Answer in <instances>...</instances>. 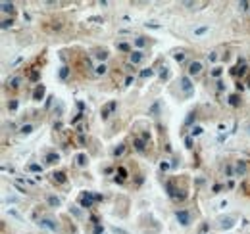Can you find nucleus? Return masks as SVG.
<instances>
[{
    "label": "nucleus",
    "mask_w": 250,
    "mask_h": 234,
    "mask_svg": "<svg viewBox=\"0 0 250 234\" xmlns=\"http://www.w3.org/2000/svg\"><path fill=\"white\" fill-rule=\"evenodd\" d=\"M206 31H208V27H200V29H196L194 33H196V35H202V33H206Z\"/></svg>",
    "instance_id": "46"
},
{
    "label": "nucleus",
    "mask_w": 250,
    "mask_h": 234,
    "mask_svg": "<svg viewBox=\"0 0 250 234\" xmlns=\"http://www.w3.org/2000/svg\"><path fill=\"white\" fill-rule=\"evenodd\" d=\"M156 111H158V104H154V106H152V110H150V113H156Z\"/></svg>",
    "instance_id": "51"
},
{
    "label": "nucleus",
    "mask_w": 250,
    "mask_h": 234,
    "mask_svg": "<svg viewBox=\"0 0 250 234\" xmlns=\"http://www.w3.org/2000/svg\"><path fill=\"white\" fill-rule=\"evenodd\" d=\"M154 75V71H152V69H142V71H140V77H142V79H146V77H152Z\"/></svg>",
    "instance_id": "27"
},
{
    "label": "nucleus",
    "mask_w": 250,
    "mask_h": 234,
    "mask_svg": "<svg viewBox=\"0 0 250 234\" xmlns=\"http://www.w3.org/2000/svg\"><path fill=\"white\" fill-rule=\"evenodd\" d=\"M77 142H79V146H85V136H79V138H77Z\"/></svg>",
    "instance_id": "50"
},
{
    "label": "nucleus",
    "mask_w": 250,
    "mask_h": 234,
    "mask_svg": "<svg viewBox=\"0 0 250 234\" xmlns=\"http://www.w3.org/2000/svg\"><path fill=\"white\" fill-rule=\"evenodd\" d=\"M42 96H44V87H42V84H39V87L35 88V92H33V100L40 102V100H42Z\"/></svg>",
    "instance_id": "10"
},
{
    "label": "nucleus",
    "mask_w": 250,
    "mask_h": 234,
    "mask_svg": "<svg viewBox=\"0 0 250 234\" xmlns=\"http://www.w3.org/2000/svg\"><path fill=\"white\" fill-rule=\"evenodd\" d=\"M235 173H237V175H244V173H246L244 161H237V165H235Z\"/></svg>",
    "instance_id": "15"
},
{
    "label": "nucleus",
    "mask_w": 250,
    "mask_h": 234,
    "mask_svg": "<svg viewBox=\"0 0 250 234\" xmlns=\"http://www.w3.org/2000/svg\"><path fill=\"white\" fill-rule=\"evenodd\" d=\"M142 60H144V54H142L140 50H133L129 54V63H133V65H137V63H140Z\"/></svg>",
    "instance_id": "6"
},
{
    "label": "nucleus",
    "mask_w": 250,
    "mask_h": 234,
    "mask_svg": "<svg viewBox=\"0 0 250 234\" xmlns=\"http://www.w3.org/2000/svg\"><path fill=\"white\" fill-rule=\"evenodd\" d=\"M185 144H187V148H192V138L187 136V138H185Z\"/></svg>",
    "instance_id": "43"
},
{
    "label": "nucleus",
    "mask_w": 250,
    "mask_h": 234,
    "mask_svg": "<svg viewBox=\"0 0 250 234\" xmlns=\"http://www.w3.org/2000/svg\"><path fill=\"white\" fill-rule=\"evenodd\" d=\"M221 73H223V69H221V67H213V69H212V77H213V79L221 77Z\"/></svg>",
    "instance_id": "28"
},
{
    "label": "nucleus",
    "mask_w": 250,
    "mask_h": 234,
    "mask_svg": "<svg viewBox=\"0 0 250 234\" xmlns=\"http://www.w3.org/2000/svg\"><path fill=\"white\" fill-rule=\"evenodd\" d=\"M94 73L96 75H106L108 73V65H106V63H98V65L94 67Z\"/></svg>",
    "instance_id": "14"
},
{
    "label": "nucleus",
    "mask_w": 250,
    "mask_h": 234,
    "mask_svg": "<svg viewBox=\"0 0 250 234\" xmlns=\"http://www.w3.org/2000/svg\"><path fill=\"white\" fill-rule=\"evenodd\" d=\"M216 84H217V90H219V92H221V90H225V84H223V81H217Z\"/></svg>",
    "instance_id": "42"
},
{
    "label": "nucleus",
    "mask_w": 250,
    "mask_h": 234,
    "mask_svg": "<svg viewBox=\"0 0 250 234\" xmlns=\"http://www.w3.org/2000/svg\"><path fill=\"white\" fill-rule=\"evenodd\" d=\"M16 108H17V102H16V100H12V102L8 104V110H12V111H13Z\"/></svg>",
    "instance_id": "39"
},
{
    "label": "nucleus",
    "mask_w": 250,
    "mask_h": 234,
    "mask_svg": "<svg viewBox=\"0 0 250 234\" xmlns=\"http://www.w3.org/2000/svg\"><path fill=\"white\" fill-rule=\"evenodd\" d=\"M117 175H119V176H116V180H117V182H123V180L127 179V171H125V167H117Z\"/></svg>",
    "instance_id": "17"
},
{
    "label": "nucleus",
    "mask_w": 250,
    "mask_h": 234,
    "mask_svg": "<svg viewBox=\"0 0 250 234\" xmlns=\"http://www.w3.org/2000/svg\"><path fill=\"white\" fill-rule=\"evenodd\" d=\"M135 46H137V48H144L146 46V39L144 37H137V39H135Z\"/></svg>",
    "instance_id": "21"
},
{
    "label": "nucleus",
    "mask_w": 250,
    "mask_h": 234,
    "mask_svg": "<svg viewBox=\"0 0 250 234\" xmlns=\"http://www.w3.org/2000/svg\"><path fill=\"white\" fill-rule=\"evenodd\" d=\"M92 202H94V196H92L90 192H83L79 196V203L83 205V207H92Z\"/></svg>",
    "instance_id": "5"
},
{
    "label": "nucleus",
    "mask_w": 250,
    "mask_h": 234,
    "mask_svg": "<svg viewBox=\"0 0 250 234\" xmlns=\"http://www.w3.org/2000/svg\"><path fill=\"white\" fill-rule=\"evenodd\" d=\"M248 131H250V127H248Z\"/></svg>",
    "instance_id": "52"
},
{
    "label": "nucleus",
    "mask_w": 250,
    "mask_h": 234,
    "mask_svg": "<svg viewBox=\"0 0 250 234\" xmlns=\"http://www.w3.org/2000/svg\"><path fill=\"white\" fill-rule=\"evenodd\" d=\"M58 161H60V155L56 154V152H50L46 155V163H58Z\"/></svg>",
    "instance_id": "18"
},
{
    "label": "nucleus",
    "mask_w": 250,
    "mask_h": 234,
    "mask_svg": "<svg viewBox=\"0 0 250 234\" xmlns=\"http://www.w3.org/2000/svg\"><path fill=\"white\" fill-rule=\"evenodd\" d=\"M146 27H150V29H162V25H158V23H146Z\"/></svg>",
    "instance_id": "41"
},
{
    "label": "nucleus",
    "mask_w": 250,
    "mask_h": 234,
    "mask_svg": "<svg viewBox=\"0 0 250 234\" xmlns=\"http://www.w3.org/2000/svg\"><path fill=\"white\" fill-rule=\"evenodd\" d=\"M190 134H192V136H198V134H202V127H192V131H190Z\"/></svg>",
    "instance_id": "32"
},
{
    "label": "nucleus",
    "mask_w": 250,
    "mask_h": 234,
    "mask_svg": "<svg viewBox=\"0 0 250 234\" xmlns=\"http://www.w3.org/2000/svg\"><path fill=\"white\" fill-rule=\"evenodd\" d=\"M50 176H52V182H56V184H63V182L67 180V176H66V173H63V171H56V173H52Z\"/></svg>",
    "instance_id": "9"
},
{
    "label": "nucleus",
    "mask_w": 250,
    "mask_h": 234,
    "mask_svg": "<svg viewBox=\"0 0 250 234\" xmlns=\"http://www.w3.org/2000/svg\"><path fill=\"white\" fill-rule=\"evenodd\" d=\"M71 213H73L75 217H81V211H79V209H77V207H71Z\"/></svg>",
    "instance_id": "45"
},
{
    "label": "nucleus",
    "mask_w": 250,
    "mask_h": 234,
    "mask_svg": "<svg viewBox=\"0 0 250 234\" xmlns=\"http://www.w3.org/2000/svg\"><path fill=\"white\" fill-rule=\"evenodd\" d=\"M106 58H108V52H106V50H98V52H96V60L104 61Z\"/></svg>",
    "instance_id": "25"
},
{
    "label": "nucleus",
    "mask_w": 250,
    "mask_h": 234,
    "mask_svg": "<svg viewBox=\"0 0 250 234\" xmlns=\"http://www.w3.org/2000/svg\"><path fill=\"white\" fill-rule=\"evenodd\" d=\"M39 225L42 226V228H48V230H56V228H58V225H56L54 219H40Z\"/></svg>",
    "instance_id": "8"
},
{
    "label": "nucleus",
    "mask_w": 250,
    "mask_h": 234,
    "mask_svg": "<svg viewBox=\"0 0 250 234\" xmlns=\"http://www.w3.org/2000/svg\"><path fill=\"white\" fill-rule=\"evenodd\" d=\"M123 152H125V146H123V144H119V146H116V148H113V155H116V158L123 155Z\"/></svg>",
    "instance_id": "23"
},
{
    "label": "nucleus",
    "mask_w": 250,
    "mask_h": 234,
    "mask_svg": "<svg viewBox=\"0 0 250 234\" xmlns=\"http://www.w3.org/2000/svg\"><path fill=\"white\" fill-rule=\"evenodd\" d=\"M27 169H29V171H33V173H40V171H42V167H40V165H37V163H31V165L27 167Z\"/></svg>",
    "instance_id": "29"
},
{
    "label": "nucleus",
    "mask_w": 250,
    "mask_h": 234,
    "mask_svg": "<svg viewBox=\"0 0 250 234\" xmlns=\"http://www.w3.org/2000/svg\"><path fill=\"white\" fill-rule=\"evenodd\" d=\"M173 58H175L177 61H179V63H181V61L185 60V52H175V56H173Z\"/></svg>",
    "instance_id": "34"
},
{
    "label": "nucleus",
    "mask_w": 250,
    "mask_h": 234,
    "mask_svg": "<svg viewBox=\"0 0 250 234\" xmlns=\"http://www.w3.org/2000/svg\"><path fill=\"white\" fill-rule=\"evenodd\" d=\"M189 77H198L200 73H202V61L200 60H192L190 63H189Z\"/></svg>",
    "instance_id": "2"
},
{
    "label": "nucleus",
    "mask_w": 250,
    "mask_h": 234,
    "mask_svg": "<svg viewBox=\"0 0 250 234\" xmlns=\"http://www.w3.org/2000/svg\"><path fill=\"white\" fill-rule=\"evenodd\" d=\"M233 223H235L233 217H225V219H221V221H219V228H231Z\"/></svg>",
    "instance_id": "11"
},
{
    "label": "nucleus",
    "mask_w": 250,
    "mask_h": 234,
    "mask_svg": "<svg viewBox=\"0 0 250 234\" xmlns=\"http://www.w3.org/2000/svg\"><path fill=\"white\" fill-rule=\"evenodd\" d=\"M67 75H69V67H60V79H67Z\"/></svg>",
    "instance_id": "24"
},
{
    "label": "nucleus",
    "mask_w": 250,
    "mask_h": 234,
    "mask_svg": "<svg viewBox=\"0 0 250 234\" xmlns=\"http://www.w3.org/2000/svg\"><path fill=\"white\" fill-rule=\"evenodd\" d=\"M6 84H8V88L17 90V88L21 87V77H19V75H13V77H10V79L6 81Z\"/></svg>",
    "instance_id": "7"
},
{
    "label": "nucleus",
    "mask_w": 250,
    "mask_h": 234,
    "mask_svg": "<svg viewBox=\"0 0 250 234\" xmlns=\"http://www.w3.org/2000/svg\"><path fill=\"white\" fill-rule=\"evenodd\" d=\"M125 71H135V65H133V63H127V65H125Z\"/></svg>",
    "instance_id": "44"
},
{
    "label": "nucleus",
    "mask_w": 250,
    "mask_h": 234,
    "mask_svg": "<svg viewBox=\"0 0 250 234\" xmlns=\"http://www.w3.org/2000/svg\"><path fill=\"white\" fill-rule=\"evenodd\" d=\"M87 21H89V23H104V19L100 17V16H92V17H89Z\"/></svg>",
    "instance_id": "30"
},
{
    "label": "nucleus",
    "mask_w": 250,
    "mask_h": 234,
    "mask_svg": "<svg viewBox=\"0 0 250 234\" xmlns=\"http://www.w3.org/2000/svg\"><path fill=\"white\" fill-rule=\"evenodd\" d=\"M113 232H117V234H127V230H121V228H117V226H113Z\"/></svg>",
    "instance_id": "49"
},
{
    "label": "nucleus",
    "mask_w": 250,
    "mask_h": 234,
    "mask_svg": "<svg viewBox=\"0 0 250 234\" xmlns=\"http://www.w3.org/2000/svg\"><path fill=\"white\" fill-rule=\"evenodd\" d=\"M233 73H235V75H240V77H242V75L246 73V63H244V61H239V65L235 67V71H233Z\"/></svg>",
    "instance_id": "13"
},
{
    "label": "nucleus",
    "mask_w": 250,
    "mask_h": 234,
    "mask_svg": "<svg viewBox=\"0 0 250 234\" xmlns=\"http://www.w3.org/2000/svg\"><path fill=\"white\" fill-rule=\"evenodd\" d=\"M12 13L13 12V4L12 2H2V13Z\"/></svg>",
    "instance_id": "20"
},
{
    "label": "nucleus",
    "mask_w": 250,
    "mask_h": 234,
    "mask_svg": "<svg viewBox=\"0 0 250 234\" xmlns=\"http://www.w3.org/2000/svg\"><path fill=\"white\" fill-rule=\"evenodd\" d=\"M175 217H177V221H179V225H183V226L190 225V213H189V211L179 209V211L175 213Z\"/></svg>",
    "instance_id": "4"
},
{
    "label": "nucleus",
    "mask_w": 250,
    "mask_h": 234,
    "mask_svg": "<svg viewBox=\"0 0 250 234\" xmlns=\"http://www.w3.org/2000/svg\"><path fill=\"white\" fill-rule=\"evenodd\" d=\"M60 203H62L60 198H56V196H48V205H50V207H58Z\"/></svg>",
    "instance_id": "19"
},
{
    "label": "nucleus",
    "mask_w": 250,
    "mask_h": 234,
    "mask_svg": "<svg viewBox=\"0 0 250 234\" xmlns=\"http://www.w3.org/2000/svg\"><path fill=\"white\" fill-rule=\"evenodd\" d=\"M239 8L240 10H248L250 8V2H239Z\"/></svg>",
    "instance_id": "37"
},
{
    "label": "nucleus",
    "mask_w": 250,
    "mask_h": 234,
    "mask_svg": "<svg viewBox=\"0 0 250 234\" xmlns=\"http://www.w3.org/2000/svg\"><path fill=\"white\" fill-rule=\"evenodd\" d=\"M116 110H117V102L112 100V102H108L106 106H102V110H100V115H102V119H108Z\"/></svg>",
    "instance_id": "1"
},
{
    "label": "nucleus",
    "mask_w": 250,
    "mask_h": 234,
    "mask_svg": "<svg viewBox=\"0 0 250 234\" xmlns=\"http://www.w3.org/2000/svg\"><path fill=\"white\" fill-rule=\"evenodd\" d=\"M75 161H77V165H79V167H85V165L89 163V158H87L85 154H79V155L75 158Z\"/></svg>",
    "instance_id": "16"
},
{
    "label": "nucleus",
    "mask_w": 250,
    "mask_h": 234,
    "mask_svg": "<svg viewBox=\"0 0 250 234\" xmlns=\"http://www.w3.org/2000/svg\"><path fill=\"white\" fill-rule=\"evenodd\" d=\"M19 132H21V134H29V132H33V125H23V127L19 129Z\"/></svg>",
    "instance_id": "26"
},
{
    "label": "nucleus",
    "mask_w": 250,
    "mask_h": 234,
    "mask_svg": "<svg viewBox=\"0 0 250 234\" xmlns=\"http://www.w3.org/2000/svg\"><path fill=\"white\" fill-rule=\"evenodd\" d=\"M133 144H135V150H137V152H144L146 150V144H144V140H142V138H135Z\"/></svg>",
    "instance_id": "12"
},
{
    "label": "nucleus",
    "mask_w": 250,
    "mask_h": 234,
    "mask_svg": "<svg viewBox=\"0 0 250 234\" xmlns=\"http://www.w3.org/2000/svg\"><path fill=\"white\" fill-rule=\"evenodd\" d=\"M81 119H83V113H77V117L73 119V121H71V125H75V123H79V121H81Z\"/></svg>",
    "instance_id": "40"
},
{
    "label": "nucleus",
    "mask_w": 250,
    "mask_h": 234,
    "mask_svg": "<svg viewBox=\"0 0 250 234\" xmlns=\"http://www.w3.org/2000/svg\"><path fill=\"white\" fill-rule=\"evenodd\" d=\"M117 50H121V52H129V54L133 52V50H131V46H129V44H125V42H117Z\"/></svg>",
    "instance_id": "22"
},
{
    "label": "nucleus",
    "mask_w": 250,
    "mask_h": 234,
    "mask_svg": "<svg viewBox=\"0 0 250 234\" xmlns=\"http://www.w3.org/2000/svg\"><path fill=\"white\" fill-rule=\"evenodd\" d=\"M179 87H181V90H183L187 96L192 94V81H190L189 75H185V77H181V79H179Z\"/></svg>",
    "instance_id": "3"
},
{
    "label": "nucleus",
    "mask_w": 250,
    "mask_h": 234,
    "mask_svg": "<svg viewBox=\"0 0 250 234\" xmlns=\"http://www.w3.org/2000/svg\"><path fill=\"white\" fill-rule=\"evenodd\" d=\"M133 81H135V77H127V79H125V84H127V87H129V84H133Z\"/></svg>",
    "instance_id": "47"
},
{
    "label": "nucleus",
    "mask_w": 250,
    "mask_h": 234,
    "mask_svg": "<svg viewBox=\"0 0 250 234\" xmlns=\"http://www.w3.org/2000/svg\"><path fill=\"white\" fill-rule=\"evenodd\" d=\"M12 23H13V19H12V17H10V19H8V17H4V19H2V29H8Z\"/></svg>",
    "instance_id": "31"
},
{
    "label": "nucleus",
    "mask_w": 250,
    "mask_h": 234,
    "mask_svg": "<svg viewBox=\"0 0 250 234\" xmlns=\"http://www.w3.org/2000/svg\"><path fill=\"white\" fill-rule=\"evenodd\" d=\"M208 61H212V63L217 61V52H210V54H208Z\"/></svg>",
    "instance_id": "35"
},
{
    "label": "nucleus",
    "mask_w": 250,
    "mask_h": 234,
    "mask_svg": "<svg viewBox=\"0 0 250 234\" xmlns=\"http://www.w3.org/2000/svg\"><path fill=\"white\" fill-rule=\"evenodd\" d=\"M229 104H231V106H239V104H240V102H239V96H237V94L229 96Z\"/></svg>",
    "instance_id": "33"
},
{
    "label": "nucleus",
    "mask_w": 250,
    "mask_h": 234,
    "mask_svg": "<svg viewBox=\"0 0 250 234\" xmlns=\"http://www.w3.org/2000/svg\"><path fill=\"white\" fill-rule=\"evenodd\" d=\"M102 230H104V228H102V226H100V225H96V226H94V234H100Z\"/></svg>",
    "instance_id": "48"
},
{
    "label": "nucleus",
    "mask_w": 250,
    "mask_h": 234,
    "mask_svg": "<svg viewBox=\"0 0 250 234\" xmlns=\"http://www.w3.org/2000/svg\"><path fill=\"white\" fill-rule=\"evenodd\" d=\"M160 169H162V171H167V169H169V163H167V161H162V163H160Z\"/></svg>",
    "instance_id": "38"
},
{
    "label": "nucleus",
    "mask_w": 250,
    "mask_h": 234,
    "mask_svg": "<svg viewBox=\"0 0 250 234\" xmlns=\"http://www.w3.org/2000/svg\"><path fill=\"white\" fill-rule=\"evenodd\" d=\"M29 79H31V81H37V79H39V73H37V69H33V71L29 73Z\"/></svg>",
    "instance_id": "36"
}]
</instances>
